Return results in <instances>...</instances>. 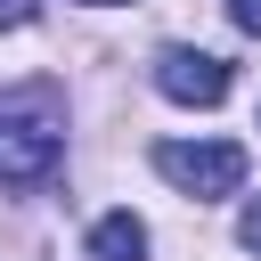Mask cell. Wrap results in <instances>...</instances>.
<instances>
[{"mask_svg": "<svg viewBox=\"0 0 261 261\" xmlns=\"http://www.w3.org/2000/svg\"><path fill=\"white\" fill-rule=\"evenodd\" d=\"M155 171L171 188H188V196H237L245 188V147L237 139H163Z\"/></svg>", "mask_w": 261, "mask_h": 261, "instance_id": "obj_1", "label": "cell"}, {"mask_svg": "<svg viewBox=\"0 0 261 261\" xmlns=\"http://www.w3.org/2000/svg\"><path fill=\"white\" fill-rule=\"evenodd\" d=\"M65 163V130L41 114H0V188H41Z\"/></svg>", "mask_w": 261, "mask_h": 261, "instance_id": "obj_2", "label": "cell"}, {"mask_svg": "<svg viewBox=\"0 0 261 261\" xmlns=\"http://www.w3.org/2000/svg\"><path fill=\"white\" fill-rule=\"evenodd\" d=\"M155 90L179 98V106H220V98H228V65L204 57V49H179V41H171V49L155 57Z\"/></svg>", "mask_w": 261, "mask_h": 261, "instance_id": "obj_3", "label": "cell"}, {"mask_svg": "<svg viewBox=\"0 0 261 261\" xmlns=\"http://www.w3.org/2000/svg\"><path fill=\"white\" fill-rule=\"evenodd\" d=\"M90 261H147V228H139L130 212H106V220L90 228Z\"/></svg>", "mask_w": 261, "mask_h": 261, "instance_id": "obj_4", "label": "cell"}, {"mask_svg": "<svg viewBox=\"0 0 261 261\" xmlns=\"http://www.w3.org/2000/svg\"><path fill=\"white\" fill-rule=\"evenodd\" d=\"M228 16H237V33H253V41H261V0H228Z\"/></svg>", "mask_w": 261, "mask_h": 261, "instance_id": "obj_5", "label": "cell"}, {"mask_svg": "<svg viewBox=\"0 0 261 261\" xmlns=\"http://www.w3.org/2000/svg\"><path fill=\"white\" fill-rule=\"evenodd\" d=\"M237 237H245V253H261V196L245 204V220H237Z\"/></svg>", "mask_w": 261, "mask_h": 261, "instance_id": "obj_6", "label": "cell"}, {"mask_svg": "<svg viewBox=\"0 0 261 261\" xmlns=\"http://www.w3.org/2000/svg\"><path fill=\"white\" fill-rule=\"evenodd\" d=\"M16 24H33V0H0V33H16Z\"/></svg>", "mask_w": 261, "mask_h": 261, "instance_id": "obj_7", "label": "cell"}]
</instances>
